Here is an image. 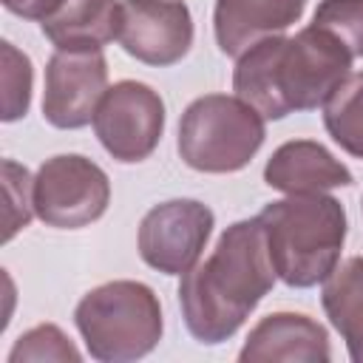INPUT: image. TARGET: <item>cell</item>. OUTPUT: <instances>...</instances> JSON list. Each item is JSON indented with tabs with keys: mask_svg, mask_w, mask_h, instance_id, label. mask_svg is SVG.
Wrapping results in <instances>:
<instances>
[{
	"mask_svg": "<svg viewBox=\"0 0 363 363\" xmlns=\"http://www.w3.org/2000/svg\"><path fill=\"white\" fill-rule=\"evenodd\" d=\"M267 235L272 269L289 286H315L335 272L346 238L340 201L320 193H292L255 216Z\"/></svg>",
	"mask_w": 363,
	"mask_h": 363,
	"instance_id": "obj_3",
	"label": "cell"
},
{
	"mask_svg": "<svg viewBox=\"0 0 363 363\" xmlns=\"http://www.w3.org/2000/svg\"><path fill=\"white\" fill-rule=\"evenodd\" d=\"M26 360H79V352L68 343V337L57 326L45 323L26 332L14 343L9 363H26Z\"/></svg>",
	"mask_w": 363,
	"mask_h": 363,
	"instance_id": "obj_20",
	"label": "cell"
},
{
	"mask_svg": "<svg viewBox=\"0 0 363 363\" xmlns=\"http://www.w3.org/2000/svg\"><path fill=\"white\" fill-rule=\"evenodd\" d=\"M105 60L99 51H60L45 68L43 116L54 128H82L105 96Z\"/></svg>",
	"mask_w": 363,
	"mask_h": 363,
	"instance_id": "obj_10",
	"label": "cell"
},
{
	"mask_svg": "<svg viewBox=\"0 0 363 363\" xmlns=\"http://www.w3.org/2000/svg\"><path fill=\"white\" fill-rule=\"evenodd\" d=\"M213 230V213L201 201L176 199L153 207L139 224V252L145 264L164 275L187 272L201 255Z\"/></svg>",
	"mask_w": 363,
	"mask_h": 363,
	"instance_id": "obj_8",
	"label": "cell"
},
{
	"mask_svg": "<svg viewBox=\"0 0 363 363\" xmlns=\"http://www.w3.org/2000/svg\"><path fill=\"white\" fill-rule=\"evenodd\" d=\"M3 241L14 238L17 230H23L34 210V182L28 179V170L14 164L11 159L3 162Z\"/></svg>",
	"mask_w": 363,
	"mask_h": 363,
	"instance_id": "obj_17",
	"label": "cell"
},
{
	"mask_svg": "<svg viewBox=\"0 0 363 363\" xmlns=\"http://www.w3.org/2000/svg\"><path fill=\"white\" fill-rule=\"evenodd\" d=\"M31 62L11 43H3V119L14 122L28 111Z\"/></svg>",
	"mask_w": 363,
	"mask_h": 363,
	"instance_id": "obj_19",
	"label": "cell"
},
{
	"mask_svg": "<svg viewBox=\"0 0 363 363\" xmlns=\"http://www.w3.org/2000/svg\"><path fill=\"white\" fill-rule=\"evenodd\" d=\"M306 0H218L216 40L224 54H238L258 37H272L292 26Z\"/></svg>",
	"mask_w": 363,
	"mask_h": 363,
	"instance_id": "obj_12",
	"label": "cell"
},
{
	"mask_svg": "<svg viewBox=\"0 0 363 363\" xmlns=\"http://www.w3.org/2000/svg\"><path fill=\"white\" fill-rule=\"evenodd\" d=\"M116 40L147 65H173L193 40L190 11L182 0H122Z\"/></svg>",
	"mask_w": 363,
	"mask_h": 363,
	"instance_id": "obj_9",
	"label": "cell"
},
{
	"mask_svg": "<svg viewBox=\"0 0 363 363\" xmlns=\"http://www.w3.org/2000/svg\"><path fill=\"white\" fill-rule=\"evenodd\" d=\"M77 329L96 360H133L147 354L162 335L156 295L136 281H111L91 289L77 312Z\"/></svg>",
	"mask_w": 363,
	"mask_h": 363,
	"instance_id": "obj_4",
	"label": "cell"
},
{
	"mask_svg": "<svg viewBox=\"0 0 363 363\" xmlns=\"http://www.w3.org/2000/svg\"><path fill=\"white\" fill-rule=\"evenodd\" d=\"M312 26L332 31L352 57H363V0H323Z\"/></svg>",
	"mask_w": 363,
	"mask_h": 363,
	"instance_id": "obj_18",
	"label": "cell"
},
{
	"mask_svg": "<svg viewBox=\"0 0 363 363\" xmlns=\"http://www.w3.org/2000/svg\"><path fill=\"white\" fill-rule=\"evenodd\" d=\"M352 54L326 28L309 26L295 37H264L235 65L233 88L264 119L323 105L349 77Z\"/></svg>",
	"mask_w": 363,
	"mask_h": 363,
	"instance_id": "obj_1",
	"label": "cell"
},
{
	"mask_svg": "<svg viewBox=\"0 0 363 363\" xmlns=\"http://www.w3.org/2000/svg\"><path fill=\"white\" fill-rule=\"evenodd\" d=\"M323 309L343 335L352 360L363 363V258H349L323 286Z\"/></svg>",
	"mask_w": 363,
	"mask_h": 363,
	"instance_id": "obj_15",
	"label": "cell"
},
{
	"mask_svg": "<svg viewBox=\"0 0 363 363\" xmlns=\"http://www.w3.org/2000/svg\"><path fill=\"white\" fill-rule=\"evenodd\" d=\"M264 179L284 193H320L326 187L352 184V173L315 142H286L267 162Z\"/></svg>",
	"mask_w": 363,
	"mask_h": 363,
	"instance_id": "obj_13",
	"label": "cell"
},
{
	"mask_svg": "<svg viewBox=\"0 0 363 363\" xmlns=\"http://www.w3.org/2000/svg\"><path fill=\"white\" fill-rule=\"evenodd\" d=\"M94 128L113 159L142 162L162 136L164 105L159 94L142 82H116L105 91L94 113Z\"/></svg>",
	"mask_w": 363,
	"mask_h": 363,
	"instance_id": "obj_7",
	"label": "cell"
},
{
	"mask_svg": "<svg viewBox=\"0 0 363 363\" xmlns=\"http://www.w3.org/2000/svg\"><path fill=\"white\" fill-rule=\"evenodd\" d=\"M272 261L258 218L224 230L210 258L187 269L179 303L187 332L201 343L227 340L272 289Z\"/></svg>",
	"mask_w": 363,
	"mask_h": 363,
	"instance_id": "obj_2",
	"label": "cell"
},
{
	"mask_svg": "<svg viewBox=\"0 0 363 363\" xmlns=\"http://www.w3.org/2000/svg\"><path fill=\"white\" fill-rule=\"evenodd\" d=\"M43 34L60 51H99L119 34L116 0H65L43 20Z\"/></svg>",
	"mask_w": 363,
	"mask_h": 363,
	"instance_id": "obj_14",
	"label": "cell"
},
{
	"mask_svg": "<svg viewBox=\"0 0 363 363\" xmlns=\"http://www.w3.org/2000/svg\"><path fill=\"white\" fill-rule=\"evenodd\" d=\"M323 125L352 156H363V71L349 74L323 102Z\"/></svg>",
	"mask_w": 363,
	"mask_h": 363,
	"instance_id": "obj_16",
	"label": "cell"
},
{
	"mask_svg": "<svg viewBox=\"0 0 363 363\" xmlns=\"http://www.w3.org/2000/svg\"><path fill=\"white\" fill-rule=\"evenodd\" d=\"M9 11L20 14V17H28V20H45L51 14L60 11V6L65 0H3Z\"/></svg>",
	"mask_w": 363,
	"mask_h": 363,
	"instance_id": "obj_21",
	"label": "cell"
},
{
	"mask_svg": "<svg viewBox=\"0 0 363 363\" xmlns=\"http://www.w3.org/2000/svg\"><path fill=\"white\" fill-rule=\"evenodd\" d=\"M250 360H329V340L320 323L306 315L278 312L264 318L247 337L241 354Z\"/></svg>",
	"mask_w": 363,
	"mask_h": 363,
	"instance_id": "obj_11",
	"label": "cell"
},
{
	"mask_svg": "<svg viewBox=\"0 0 363 363\" xmlns=\"http://www.w3.org/2000/svg\"><path fill=\"white\" fill-rule=\"evenodd\" d=\"M108 199V176L85 156H54L34 179V213L51 227H85L105 213Z\"/></svg>",
	"mask_w": 363,
	"mask_h": 363,
	"instance_id": "obj_6",
	"label": "cell"
},
{
	"mask_svg": "<svg viewBox=\"0 0 363 363\" xmlns=\"http://www.w3.org/2000/svg\"><path fill=\"white\" fill-rule=\"evenodd\" d=\"M264 142V116L244 99L210 94L196 99L179 125L182 159L207 173L244 167Z\"/></svg>",
	"mask_w": 363,
	"mask_h": 363,
	"instance_id": "obj_5",
	"label": "cell"
}]
</instances>
